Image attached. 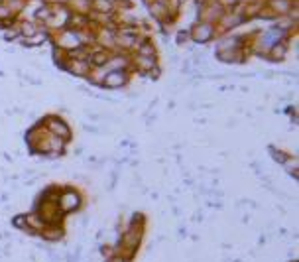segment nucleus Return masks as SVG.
I'll use <instances>...</instances> for the list:
<instances>
[{
    "mask_svg": "<svg viewBox=\"0 0 299 262\" xmlns=\"http://www.w3.org/2000/svg\"><path fill=\"white\" fill-rule=\"evenodd\" d=\"M79 205V197L73 196V194H69V196L63 197V203H61V207L65 209V211H71V209H75Z\"/></svg>",
    "mask_w": 299,
    "mask_h": 262,
    "instance_id": "obj_1",
    "label": "nucleus"
}]
</instances>
